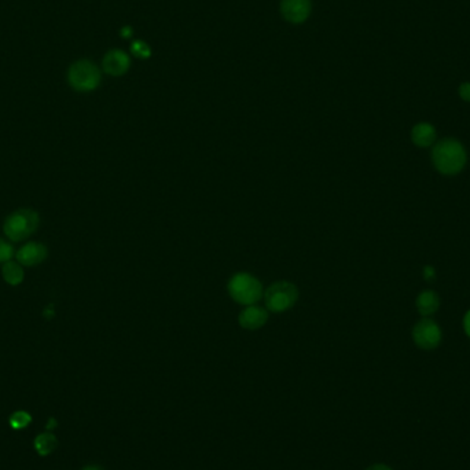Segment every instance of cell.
<instances>
[{
    "label": "cell",
    "mask_w": 470,
    "mask_h": 470,
    "mask_svg": "<svg viewBox=\"0 0 470 470\" xmlns=\"http://www.w3.org/2000/svg\"><path fill=\"white\" fill-rule=\"evenodd\" d=\"M466 150L457 139L447 138L437 142L432 152V161L443 175H457L466 165Z\"/></svg>",
    "instance_id": "obj_1"
},
{
    "label": "cell",
    "mask_w": 470,
    "mask_h": 470,
    "mask_svg": "<svg viewBox=\"0 0 470 470\" xmlns=\"http://www.w3.org/2000/svg\"><path fill=\"white\" fill-rule=\"evenodd\" d=\"M227 291L230 297L241 306L257 304L264 296L262 282L249 272H238L231 276L227 284Z\"/></svg>",
    "instance_id": "obj_2"
},
{
    "label": "cell",
    "mask_w": 470,
    "mask_h": 470,
    "mask_svg": "<svg viewBox=\"0 0 470 470\" xmlns=\"http://www.w3.org/2000/svg\"><path fill=\"white\" fill-rule=\"evenodd\" d=\"M40 224V216L33 209H18L10 213L4 223H3V233L4 235L13 242H21L28 240Z\"/></svg>",
    "instance_id": "obj_3"
},
{
    "label": "cell",
    "mask_w": 470,
    "mask_h": 470,
    "mask_svg": "<svg viewBox=\"0 0 470 470\" xmlns=\"http://www.w3.org/2000/svg\"><path fill=\"white\" fill-rule=\"evenodd\" d=\"M67 79L72 90L92 92L99 87L102 73L96 64L90 60H77L67 69Z\"/></svg>",
    "instance_id": "obj_4"
},
{
    "label": "cell",
    "mask_w": 470,
    "mask_h": 470,
    "mask_svg": "<svg viewBox=\"0 0 470 470\" xmlns=\"http://www.w3.org/2000/svg\"><path fill=\"white\" fill-rule=\"evenodd\" d=\"M263 298L269 313H286L296 306L298 300V289L289 281H278L264 291Z\"/></svg>",
    "instance_id": "obj_5"
},
{
    "label": "cell",
    "mask_w": 470,
    "mask_h": 470,
    "mask_svg": "<svg viewBox=\"0 0 470 470\" xmlns=\"http://www.w3.org/2000/svg\"><path fill=\"white\" fill-rule=\"evenodd\" d=\"M414 342L423 349H435L442 342V330L432 319L420 320L413 330Z\"/></svg>",
    "instance_id": "obj_6"
},
{
    "label": "cell",
    "mask_w": 470,
    "mask_h": 470,
    "mask_svg": "<svg viewBox=\"0 0 470 470\" xmlns=\"http://www.w3.org/2000/svg\"><path fill=\"white\" fill-rule=\"evenodd\" d=\"M279 11L285 21L298 25L306 23L313 13L311 0H281Z\"/></svg>",
    "instance_id": "obj_7"
},
{
    "label": "cell",
    "mask_w": 470,
    "mask_h": 470,
    "mask_svg": "<svg viewBox=\"0 0 470 470\" xmlns=\"http://www.w3.org/2000/svg\"><path fill=\"white\" fill-rule=\"evenodd\" d=\"M130 67H131L130 55L120 48L109 50L102 58L103 72L112 77L124 76L130 70Z\"/></svg>",
    "instance_id": "obj_8"
},
{
    "label": "cell",
    "mask_w": 470,
    "mask_h": 470,
    "mask_svg": "<svg viewBox=\"0 0 470 470\" xmlns=\"http://www.w3.org/2000/svg\"><path fill=\"white\" fill-rule=\"evenodd\" d=\"M48 256V249L40 242H28L16 253V260L23 267H35L43 263Z\"/></svg>",
    "instance_id": "obj_9"
},
{
    "label": "cell",
    "mask_w": 470,
    "mask_h": 470,
    "mask_svg": "<svg viewBox=\"0 0 470 470\" xmlns=\"http://www.w3.org/2000/svg\"><path fill=\"white\" fill-rule=\"evenodd\" d=\"M267 322H269V310L263 308L257 304L247 306L238 316L240 326L245 330H250V332H254V330H259V329L264 328Z\"/></svg>",
    "instance_id": "obj_10"
},
{
    "label": "cell",
    "mask_w": 470,
    "mask_h": 470,
    "mask_svg": "<svg viewBox=\"0 0 470 470\" xmlns=\"http://www.w3.org/2000/svg\"><path fill=\"white\" fill-rule=\"evenodd\" d=\"M411 138H413V142L417 146L427 147V146L433 145L435 140H436V130H435V127L432 124L421 123V124H417L413 128Z\"/></svg>",
    "instance_id": "obj_11"
},
{
    "label": "cell",
    "mask_w": 470,
    "mask_h": 470,
    "mask_svg": "<svg viewBox=\"0 0 470 470\" xmlns=\"http://www.w3.org/2000/svg\"><path fill=\"white\" fill-rule=\"evenodd\" d=\"M23 267V266H21L17 260L16 262L10 260V262L4 263L1 267V276H3L4 282L10 286L21 285L23 276H25Z\"/></svg>",
    "instance_id": "obj_12"
},
{
    "label": "cell",
    "mask_w": 470,
    "mask_h": 470,
    "mask_svg": "<svg viewBox=\"0 0 470 470\" xmlns=\"http://www.w3.org/2000/svg\"><path fill=\"white\" fill-rule=\"evenodd\" d=\"M439 306H440V300H439V296L435 291H423L417 298V308H418L420 313L425 315V316L436 313Z\"/></svg>",
    "instance_id": "obj_13"
},
{
    "label": "cell",
    "mask_w": 470,
    "mask_h": 470,
    "mask_svg": "<svg viewBox=\"0 0 470 470\" xmlns=\"http://www.w3.org/2000/svg\"><path fill=\"white\" fill-rule=\"evenodd\" d=\"M58 446V442L55 439L54 435L50 433H45L38 436V439L35 440V448L38 449V452L40 455H48L50 452H52Z\"/></svg>",
    "instance_id": "obj_14"
},
{
    "label": "cell",
    "mask_w": 470,
    "mask_h": 470,
    "mask_svg": "<svg viewBox=\"0 0 470 470\" xmlns=\"http://www.w3.org/2000/svg\"><path fill=\"white\" fill-rule=\"evenodd\" d=\"M131 52L138 58L146 60L152 55V48L143 40H135L134 43L131 45Z\"/></svg>",
    "instance_id": "obj_15"
},
{
    "label": "cell",
    "mask_w": 470,
    "mask_h": 470,
    "mask_svg": "<svg viewBox=\"0 0 470 470\" xmlns=\"http://www.w3.org/2000/svg\"><path fill=\"white\" fill-rule=\"evenodd\" d=\"M30 421H32L30 415L25 411H17L10 417V425L14 429H23L25 426L29 425Z\"/></svg>",
    "instance_id": "obj_16"
},
{
    "label": "cell",
    "mask_w": 470,
    "mask_h": 470,
    "mask_svg": "<svg viewBox=\"0 0 470 470\" xmlns=\"http://www.w3.org/2000/svg\"><path fill=\"white\" fill-rule=\"evenodd\" d=\"M14 257V247L6 240L0 238V264L10 262Z\"/></svg>",
    "instance_id": "obj_17"
},
{
    "label": "cell",
    "mask_w": 470,
    "mask_h": 470,
    "mask_svg": "<svg viewBox=\"0 0 470 470\" xmlns=\"http://www.w3.org/2000/svg\"><path fill=\"white\" fill-rule=\"evenodd\" d=\"M459 95L464 101L470 102V83H465L459 87Z\"/></svg>",
    "instance_id": "obj_18"
},
{
    "label": "cell",
    "mask_w": 470,
    "mask_h": 470,
    "mask_svg": "<svg viewBox=\"0 0 470 470\" xmlns=\"http://www.w3.org/2000/svg\"><path fill=\"white\" fill-rule=\"evenodd\" d=\"M424 275H425L426 281H433L435 279V269H433V267H425Z\"/></svg>",
    "instance_id": "obj_19"
},
{
    "label": "cell",
    "mask_w": 470,
    "mask_h": 470,
    "mask_svg": "<svg viewBox=\"0 0 470 470\" xmlns=\"http://www.w3.org/2000/svg\"><path fill=\"white\" fill-rule=\"evenodd\" d=\"M464 328H465L466 335L470 337V311H468V313L465 315V319H464Z\"/></svg>",
    "instance_id": "obj_20"
},
{
    "label": "cell",
    "mask_w": 470,
    "mask_h": 470,
    "mask_svg": "<svg viewBox=\"0 0 470 470\" xmlns=\"http://www.w3.org/2000/svg\"><path fill=\"white\" fill-rule=\"evenodd\" d=\"M121 36L125 38V39L131 38V36H133V29H131V26H125V28H123V29H121Z\"/></svg>",
    "instance_id": "obj_21"
},
{
    "label": "cell",
    "mask_w": 470,
    "mask_h": 470,
    "mask_svg": "<svg viewBox=\"0 0 470 470\" xmlns=\"http://www.w3.org/2000/svg\"><path fill=\"white\" fill-rule=\"evenodd\" d=\"M366 470H392L389 466H386V465H382V464H376V465H373V466H370V468H367Z\"/></svg>",
    "instance_id": "obj_22"
},
{
    "label": "cell",
    "mask_w": 470,
    "mask_h": 470,
    "mask_svg": "<svg viewBox=\"0 0 470 470\" xmlns=\"http://www.w3.org/2000/svg\"><path fill=\"white\" fill-rule=\"evenodd\" d=\"M83 470H103L101 466H95V465H92V466H87V468H84Z\"/></svg>",
    "instance_id": "obj_23"
},
{
    "label": "cell",
    "mask_w": 470,
    "mask_h": 470,
    "mask_svg": "<svg viewBox=\"0 0 470 470\" xmlns=\"http://www.w3.org/2000/svg\"><path fill=\"white\" fill-rule=\"evenodd\" d=\"M55 424H57V423H55L54 420H50V424L47 425V427H48V429H52V425L55 426Z\"/></svg>",
    "instance_id": "obj_24"
}]
</instances>
